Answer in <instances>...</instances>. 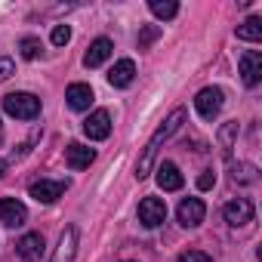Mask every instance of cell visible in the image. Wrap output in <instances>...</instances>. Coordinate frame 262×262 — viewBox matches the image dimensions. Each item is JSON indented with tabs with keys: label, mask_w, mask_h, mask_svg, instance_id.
<instances>
[{
	"label": "cell",
	"mask_w": 262,
	"mask_h": 262,
	"mask_svg": "<svg viewBox=\"0 0 262 262\" xmlns=\"http://www.w3.org/2000/svg\"><path fill=\"white\" fill-rule=\"evenodd\" d=\"M158 37H161V28H158V25H145V28L139 31V50H148Z\"/></svg>",
	"instance_id": "cell-23"
},
{
	"label": "cell",
	"mask_w": 262,
	"mask_h": 262,
	"mask_svg": "<svg viewBox=\"0 0 262 262\" xmlns=\"http://www.w3.org/2000/svg\"><path fill=\"white\" fill-rule=\"evenodd\" d=\"M10 74H16V62L10 56H0V83H4Z\"/></svg>",
	"instance_id": "cell-26"
},
{
	"label": "cell",
	"mask_w": 262,
	"mask_h": 262,
	"mask_svg": "<svg viewBox=\"0 0 262 262\" xmlns=\"http://www.w3.org/2000/svg\"><path fill=\"white\" fill-rule=\"evenodd\" d=\"M237 40H250V43H256V40H262V19L259 16H250L244 25H237Z\"/></svg>",
	"instance_id": "cell-18"
},
{
	"label": "cell",
	"mask_w": 262,
	"mask_h": 262,
	"mask_svg": "<svg viewBox=\"0 0 262 262\" xmlns=\"http://www.w3.org/2000/svg\"><path fill=\"white\" fill-rule=\"evenodd\" d=\"M222 102H225V96H222L219 86H204V90L194 96V108H198V114H201L204 120H213V117L222 111Z\"/></svg>",
	"instance_id": "cell-3"
},
{
	"label": "cell",
	"mask_w": 262,
	"mask_h": 262,
	"mask_svg": "<svg viewBox=\"0 0 262 262\" xmlns=\"http://www.w3.org/2000/svg\"><path fill=\"white\" fill-rule=\"evenodd\" d=\"M213 185H216V173H213V170H204V173L198 176V188H201V191H210Z\"/></svg>",
	"instance_id": "cell-27"
},
{
	"label": "cell",
	"mask_w": 262,
	"mask_h": 262,
	"mask_svg": "<svg viewBox=\"0 0 262 262\" xmlns=\"http://www.w3.org/2000/svg\"><path fill=\"white\" fill-rule=\"evenodd\" d=\"M133 77H136V62H133V59H120V62H114V68L108 71V83L117 86V90L129 86V83H133Z\"/></svg>",
	"instance_id": "cell-12"
},
{
	"label": "cell",
	"mask_w": 262,
	"mask_h": 262,
	"mask_svg": "<svg viewBox=\"0 0 262 262\" xmlns=\"http://www.w3.org/2000/svg\"><path fill=\"white\" fill-rule=\"evenodd\" d=\"M16 253H19L25 262H37V259L43 256V234H37V231L25 234V237L16 244Z\"/></svg>",
	"instance_id": "cell-15"
},
{
	"label": "cell",
	"mask_w": 262,
	"mask_h": 262,
	"mask_svg": "<svg viewBox=\"0 0 262 262\" xmlns=\"http://www.w3.org/2000/svg\"><path fill=\"white\" fill-rule=\"evenodd\" d=\"M25 219H28V210H25L22 201H16V198H4V201H0V222H4V225L19 228V225H25Z\"/></svg>",
	"instance_id": "cell-9"
},
{
	"label": "cell",
	"mask_w": 262,
	"mask_h": 262,
	"mask_svg": "<svg viewBox=\"0 0 262 262\" xmlns=\"http://www.w3.org/2000/svg\"><path fill=\"white\" fill-rule=\"evenodd\" d=\"M231 179H234V182H241V185H250V182H256V179H259V173H256V167H253V164H234V167H231Z\"/></svg>",
	"instance_id": "cell-20"
},
{
	"label": "cell",
	"mask_w": 262,
	"mask_h": 262,
	"mask_svg": "<svg viewBox=\"0 0 262 262\" xmlns=\"http://www.w3.org/2000/svg\"><path fill=\"white\" fill-rule=\"evenodd\" d=\"M176 262H213V259H210L204 250H185V253H182Z\"/></svg>",
	"instance_id": "cell-25"
},
{
	"label": "cell",
	"mask_w": 262,
	"mask_h": 262,
	"mask_svg": "<svg viewBox=\"0 0 262 262\" xmlns=\"http://www.w3.org/2000/svg\"><path fill=\"white\" fill-rule=\"evenodd\" d=\"M222 216H225V222H228L231 228H241V225L253 222V204H250L247 198L228 201V204H225V210H222Z\"/></svg>",
	"instance_id": "cell-7"
},
{
	"label": "cell",
	"mask_w": 262,
	"mask_h": 262,
	"mask_svg": "<svg viewBox=\"0 0 262 262\" xmlns=\"http://www.w3.org/2000/svg\"><path fill=\"white\" fill-rule=\"evenodd\" d=\"M83 133H86L90 139H96V142L108 139V136H111V114H108L105 108L93 111V114L83 120Z\"/></svg>",
	"instance_id": "cell-6"
},
{
	"label": "cell",
	"mask_w": 262,
	"mask_h": 262,
	"mask_svg": "<svg viewBox=\"0 0 262 262\" xmlns=\"http://www.w3.org/2000/svg\"><path fill=\"white\" fill-rule=\"evenodd\" d=\"M111 50H114V43H111L108 37L93 40V43H90V50H86V56H83V65H86V68H99V65L111 56Z\"/></svg>",
	"instance_id": "cell-17"
},
{
	"label": "cell",
	"mask_w": 262,
	"mask_h": 262,
	"mask_svg": "<svg viewBox=\"0 0 262 262\" xmlns=\"http://www.w3.org/2000/svg\"><path fill=\"white\" fill-rule=\"evenodd\" d=\"M68 40H71V28H68V25H56V28H53V43H56V47H65Z\"/></svg>",
	"instance_id": "cell-24"
},
{
	"label": "cell",
	"mask_w": 262,
	"mask_h": 262,
	"mask_svg": "<svg viewBox=\"0 0 262 262\" xmlns=\"http://www.w3.org/2000/svg\"><path fill=\"white\" fill-rule=\"evenodd\" d=\"M74 256H77V228L68 225V228L59 234V244H56L50 262H74Z\"/></svg>",
	"instance_id": "cell-8"
},
{
	"label": "cell",
	"mask_w": 262,
	"mask_h": 262,
	"mask_svg": "<svg viewBox=\"0 0 262 262\" xmlns=\"http://www.w3.org/2000/svg\"><path fill=\"white\" fill-rule=\"evenodd\" d=\"M19 50H22L25 59H37L43 53V43H40V37H22L19 40Z\"/></svg>",
	"instance_id": "cell-22"
},
{
	"label": "cell",
	"mask_w": 262,
	"mask_h": 262,
	"mask_svg": "<svg viewBox=\"0 0 262 262\" xmlns=\"http://www.w3.org/2000/svg\"><path fill=\"white\" fill-rule=\"evenodd\" d=\"M167 219V204L161 198H142L139 201V222L145 228H158Z\"/></svg>",
	"instance_id": "cell-5"
},
{
	"label": "cell",
	"mask_w": 262,
	"mask_h": 262,
	"mask_svg": "<svg viewBox=\"0 0 262 262\" xmlns=\"http://www.w3.org/2000/svg\"><path fill=\"white\" fill-rule=\"evenodd\" d=\"M241 77H244L247 86H256V83L262 80V53L247 50V53L241 56Z\"/></svg>",
	"instance_id": "cell-11"
},
{
	"label": "cell",
	"mask_w": 262,
	"mask_h": 262,
	"mask_svg": "<svg viewBox=\"0 0 262 262\" xmlns=\"http://www.w3.org/2000/svg\"><path fill=\"white\" fill-rule=\"evenodd\" d=\"M4 170H7V161H0V176H4Z\"/></svg>",
	"instance_id": "cell-28"
},
{
	"label": "cell",
	"mask_w": 262,
	"mask_h": 262,
	"mask_svg": "<svg viewBox=\"0 0 262 262\" xmlns=\"http://www.w3.org/2000/svg\"><path fill=\"white\" fill-rule=\"evenodd\" d=\"M182 123H185V108H173V111H170V117L155 129V136H151V139H148V145L142 148L139 164H136V179H145V176L155 170V158H158L161 145H164L170 136H176V133H179Z\"/></svg>",
	"instance_id": "cell-1"
},
{
	"label": "cell",
	"mask_w": 262,
	"mask_h": 262,
	"mask_svg": "<svg viewBox=\"0 0 262 262\" xmlns=\"http://www.w3.org/2000/svg\"><path fill=\"white\" fill-rule=\"evenodd\" d=\"M28 191H31L34 201H40V204H53V201H59V198L68 191V179H40V182H34Z\"/></svg>",
	"instance_id": "cell-4"
},
{
	"label": "cell",
	"mask_w": 262,
	"mask_h": 262,
	"mask_svg": "<svg viewBox=\"0 0 262 262\" xmlns=\"http://www.w3.org/2000/svg\"><path fill=\"white\" fill-rule=\"evenodd\" d=\"M234 136H237V120H228V123H222V129H219V148H222V155H225V158H231Z\"/></svg>",
	"instance_id": "cell-19"
},
{
	"label": "cell",
	"mask_w": 262,
	"mask_h": 262,
	"mask_svg": "<svg viewBox=\"0 0 262 262\" xmlns=\"http://www.w3.org/2000/svg\"><path fill=\"white\" fill-rule=\"evenodd\" d=\"M93 161H96V151L86 148V145H80V142H71V145L65 148V164H68L71 170H86Z\"/></svg>",
	"instance_id": "cell-13"
},
{
	"label": "cell",
	"mask_w": 262,
	"mask_h": 262,
	"mask_svg": "<svg viewBox=\"0 0 262 262\" xmlns=\"http://www.w3.org/2000/svg\"><path fill=\"white\" fill-rule=\"evenodd\" d=\"M4 111L16 120H34L40 114V99L34 93H10L4 96Z\"/></svg>",
	"instance_id": "cell-2"
},
{
	"label": "cell",
	"mask_w": 262,
	"mask_h": 262,
	"mask_svg": "<svg viewBox=\"0 0 262 262\" xmlns=\"http://www.w3.org/2000/svg\"><path fill=\"white\" fill-rule=\"evenodd\" d=\"M204 216H207V207H204L201 198H185V201L179 204V222H182L185 228H198V225L204 222Z\"/></svg>",
	"instance_id": "cell-10"
},
{
	"label": "cell",
	"mask_w": 262,
	"mask_h": 262,
	"mask_svg": "<svg viewBox=\"0 0 262 262\" xmlns=\"http://www.w3.org/2000/svg\"><path fill=\"white\" fill-rule=\"evenodd\" d=\"M65 99H68V105H71L74 111H86L96 96H93V86H90V83H71L68 93H65Z\"/></svg>",
	"instance_id": "cell-16"
},
{
	"label": "cell",
	"mask_w": 262,
	"mask_h": 262,
	"mask_svg": "<svg viewBox=\"0 0 262 262\" xmlns=\"http://www.w3.org/2000/svg\"><path fill=\"white\" fill-rule=\"evenodd\" d=\"M148 10L158 16V19H173L179 13V4H173V0H151Z\"/></svg>",
	"instance_id": "cell-21"
},
{
	"label": "cell",
	"mask_w": 262,
	"mask_h": 262,
	"mask_svg": "<svg viewBox=\"0 0 262 262\" xmlns=\"http://www.w3.org/2000/svg\"><path fill=\"white\" fill-rule=\"evenodd\" d=\"M155 173H158V185H161L164 191H179V188H182V182H185V179H182V173H179V167H176L173 161H164Z\"/></svg>",
	"instance_id": "cell-14"
}]
</instances>
